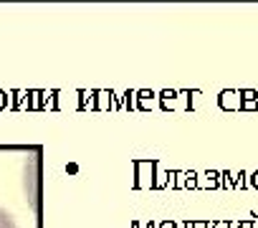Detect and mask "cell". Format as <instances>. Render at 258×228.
Instances as JSON below:
<instances>
[{
    "mask_svg": "<svg viewBox=\"0 0 258 228\" xmlns=\"http://www.w3.org/2000/svg\"><path fill=\"white\" fill-rule=\"evenodd\" d=\"M220 106H223V109H240V106H243L240 91H231V89H225L223 94H220Z\"/></svg>",
    "mask_w": 258,
    "mask_h": 228,
    "instance_id": "6da1fadb",
    "label": "cell"
},
{
    "mask_svg": "<svg viewBox=\"0 0 258 228\" xmlns=\"http://www.w3.org/2000/svg\"><path fill=\"white\" fill-rule=\"evenodd\" d=\"M0 228H18V226H15V221H13V216H10L5 208H0Z\"/></svg>",
    "mask_w": 258,
    "mask_h": 228,
    "instance_id": "7a4b0ae2",
    "label": "cell"
},
{
    "mask_svg": "<svg viewBox=\"0 0 258 228\" xmlns=\"http://www.w3.org/2000/svg\"><path fill=\"white\" fill-rule=\"evenodd\" d=\"M240 99H243V101L258 99V91H256V89H243V91H240Z\"/></svg>",
    "mask_w": 258,
    "mask_h": 228,
    "instance_id": "3957f363",
    "label": "cell"
},
{
    "mask_svg": "<svg viewBox=\"0 0 258 228\" xmlns=\"http://www.w3.org/2000/svg\"><path fill=\"white\" fill-rule=\"evenodd\" d=\"M240 109H246V112H256L258 109V99H251V101H243Z\"/></svg>",
    "mask_w": 258,
    "mask_h": 228,
    "instance_id": "277c9868",
    "label": "cell"
},
{
    "mask_svg": "<svg viewBox=\"0 0 258 228\" xmlns=\"http://www.w3.org/2000/svg\"><path fill=\"white\" fill-rule=\"evenodd\" d=\"M248 188H256V190H258V170L248 175Z\"/></svg>",
    "mask_w": 258,
    "mask_h": 228,
    "instance_id": "5b68a950",
    "label": "cell"
},
{
    "mask_svg": "<svg viewBox=\"0 0 258 228\" xmlns=\"http://www.w3.org/2000/svg\"><path fill=\"white\" fill-rule=\"evenodd\" d=\"M223 185H225V188H233V177H231V173H225V175H223Z\"/></svg>",
    "mask_w": 258,
    "mask_h": 228,
    "instance_id": "8992f818",
    "label": "cell"
},
{
    "mask_svg": "<svg viewBox=\"0 0 258 228\" xmlns=\"http://www.w3.org/2000/svg\"><path fill=\"white\" fill-rule=\"evenodd\" d=\"M240 228H253V221H243V223H240Z\"/></svg>",
    "mask_w": 258,
    "mask_h": 228,
    "instance_id": "52a82bcc",
    "label": "cell"
},
{
    "mask_svg": "<svg viewBox=\"0 0 258 228\" xmlns=\"http://www.w3.org/2000/svg\"><path fill=\"white\" fill-rule=\"evenodd\" d=\"M212 228H231V223H215Z\"/></svg>",
    "mask_w": 258,
    "mask_h": 228,
    "instance_id": "ba28073f",
    "label": "cell"
},
{
    "mask_svg": "<svg viewBox=\"0 0 258 228\" xmlns=\"http://www.w3.org/2000/svg\"><path fill=\"white\" fill-rule=\"evenodd\" d=\"M253 228H258V221H253Z\"/></svg>",
    "mask_w": 258,
    "mask_h": 228,
    "instance_id": "9c48e42d",
    "label": "cell"
},
{
    "mask_svg": "<svg viewBox=\"0 0 258 228\" xmlns=\"http://www.w3.org/2000/svg\"><path fill=\"white\" fill-rule=\"evenodd\" d=\"M195 228H205V226H203V223H200V226H195Z\"/></svg>",
    "mask_w": 258,
    "mask_h": 228,
    "instance_id": "30bf717a",
    "label": "cell"
}]
</instances>
